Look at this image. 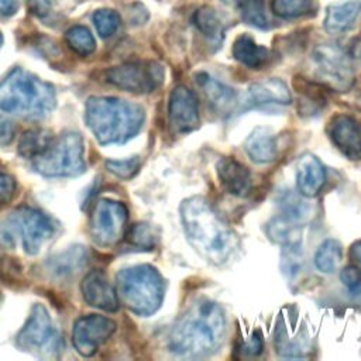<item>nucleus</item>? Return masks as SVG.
<instances>
[{
    "instance_id": "nucleus-2",
    "label": "nucleus",
    "mask_w": 361,
    "mask_h": 361,
    "mask_svg": "<svg viewBox=\"0 0 361 361\" xmlns=\"http://www.w3.org/2000/svg\"><path fill=\"white\" fill-rule=\"evenodd\" d=\"M224 337L226 316L221 306L210 299H197L173 324L168 347L180 357H207L221 347Z\"/></svg>"
},
{
    "instance_id": "nucleus-28",
    "label": "nucleus",
    "mask_w": 361,
    "mask_h": 361,
    "mask_svg": "<svg viewBox=\"0 0 361 361\" xmlns=\"http://www.w3.org/2000/svg\"><path fill=\"white\" fill-rule=\"evenodd\" d=\"M243 21L258 30H269L271 20L267 14L264 0H238L237 3Z\"/></svg>"
},
{
    "instance_id": "nucleus-17",
    "label": "nucleus",
    "mask_w": 361,
    "mask_h": 361,
    "mask_svg": "<svg viewBox=\"0 0 361 361\" xmlns=\"http://www.w3.org/2000/svg\"><path fill=\"white\" fill-rule=\"evenodd\" d=\"M326 182L323 164L310 152H305L296 162V188L298 193L310 199L320 193Z\"/></svg>"
},
{
    "instance_id": "nucleus-29",
    "label": "nucleus",
    "mask_w": 361,
    "mask_h": 361,
    "mask_svg": "<svg viewBox=\"0 0 361 361\" xmlns=\"http://www.w3.org/2000/svg\"><path fill=\"white\" fill-rule=\"evenodd\" d=\"M272 11L285 20L306 17L317 11L316 0H272Z\"/></svg>"
},
{
    "instance_id": "nucleus-31",
    "label": "nucleus",
    "mask_w": 361,
    "mask_h": 361,
    "mask_svg": "<svg viewBox=\"0 0 361 361\" xmlns=\"http://www.w3.org/2000/svg\"><path fill=\"white\" fill-rule=\"evenodd\" d=\"M68 47L80 56H87L96 49V41L89 28L83 25H73L65 32Z\"/></svg>"
},
{
    "instance_id": "nucleus-15",
    "label": "nucleus",
    "mask_w": 361,
    "mask_h": 361,
    "mask_svg": "<svg viewBox=\"0 0 361 361\" xmlns=\"http://www.w3.org/2000/svg\"><path fill=\"white\" fill-rule=\"evenodd\" d=\"M82 296L87 305L104 312H116L118 309V296L107 276L102 271L89 272L80 285Z\"/></svg>"
},
{
    "instance_id": "nucleus-37",
    "label": "nucleus",
    "mask_w": 361,
    "mask_h": 361,
    "mask_svg": "<svg viewBox=\"0 0 361 361\" xmlns=\"http://www.w3.org/2000/svg\"><path fill=\"white\" fill-rule=\"evenodd\" d=\"M21 275V267L13 258H4L0 262V276L8 282L18 279Z\"/></svg>"
},
{
    "instance_id": "nucleus-25",
    "label": "nucleus",
    "mask_w": 361,
    "mask_h": 361,
    "mask_svg": "<svg viewBox=\"0 0 361 361\" xmlns=\"http://www.w3.org/2000/svg\"><path fill=\"white\" fill-rule=\"evenodd\" d=\"M343 259V250L337 240L329 238L323 241L313 258L314 267L323 274H331L337 269Z\"/></svg>"
},
{
    "instance_id": "nucleus-33",
    "label": "nucleus",
    "mask_w": 361,
    "mask_h": 361,
    "mask_svg": "<svg viewBox=\"0 0 361 361\" xmlns=\"http://www.w3.org/2000/svg\"><path fill=\"white\" fill-rule=\"evenodd\" d=\"M127 237L133 245L142 247V248H151L155 245V241H157V234L154 228L147 223L134 224L128 231Z\"/></svg>"
},
{
    "instance_id": "nucleus-32",
    "label": "nucleus",
    "mask_w": 361,
    "mask_h": 361,
    "mask_svg": "<svg viewBox=\"0 0 361 361\" xmlns=\"http://www.w3.org/2000/svg\"><path fill=\"white\" fill-rule=\"evenodd\" d=\"M93 24L96 27L97 34L102 38H109L118 30L121 24L120 14L111 8H99L92 16Z\"/></svg>"
},
{
    "instance_id": "nucleus-27",
    "label": "nucleus",
    "mask_w": 361,
    "mask_h": 361,
    "mask_svg": "<svg viewBox=\"0 0 361 361\" xmlns=\"http://www.w3.org/2000/svg\"><path fill=\"white\" fill-rule=\"evenodd\" d=\"M85 262V250L82 247H76L73 250L65 251L59 255H55L48 261V269L55 276H66L75 272V269L80 268Z\"/></svg>"
},
{
    "instance_id": "nucleus-7",
    "label": "nucleus",
    "mask_w": 361,
    "mask_h": 361,
    "mask_svg": "<svg viewBox=\"0 0 361 361\" xmlns=\"http://www.w3.org/2000/svg\"><path fill=\"white\" fill-rule=\"evenodd\" d=\"M310 63L316 78L336 92H347L355 80V68L350 54L336 44H320L312 55Z\"/></svg>"
},
{
    "instance_id": "nucleus-18",
    "label": "nucleus",
    "mask_w": 361,
    "mask_h": 361,
    "mask_svg": "<svg viewBox=\"0 0 361 361\" xmlns=\"http://www.w3.org/2000/svg\"><path fill=\"white\" fill-rule=\"evenodd\" d=\"M216 171L219 182L227 193L238 197L247 196L250 193L252 186L250 171L235 158L224 157L219 159Z\"/></svg>"
},
{
    "instance_id": "nucleus-43",
    "label": "nucleus",
    "mask_w": 361,
    "mask_h": 361,
    "mask_svg": "<svg viewBox=\"0 0 361 361\" xmlns=\"http://www.w3.org/2000/svg\"><path fill=\"white\" fill-rule=\"evenodd\" d=\"M350 257L355 262V265L361 269V240L355 241L350 248Z\"/></svg>"
},
{
    "instance_id": "nucleus-11",
    "label": "nucleus",
    "mask_w": 361,
    "mask_h": 361,
    "mask_svg": "<svg viewBox=\"0 0 361 361\" xmlns=\"http://www.w3.org/2000/svg\"><path fill=\"white\" fill-rule=\"evenodd\" d=\"M127 223V209L120 202L103 199L90 213V235L96 244L110 247L121 240Z\"/></svg>"
},
{
    "instance_id": "nucleus-30",
    "label": "nucleus",
    "mask_w": 361,
    "mask_h": 361,
    "mask_svg": "<svg viewBox=\"0 0 361 361\" xmlns=\"http://www.w3.org/2000/svg\"><path fill=\"white\" fill-rule=\"evenodd\" d=\"M307 197L299 195H295L292 192H283L282 196L279 197V206L283 212V216L292 219L296 223H302L303 220L310 217L312 207L310 204L305 200Z\"/></svg>"
},
{
    "instance_id": "nucleus-1",
    "label": "nucleus",
    "mask_w": 361,
    "mask_h": 361,
    "mask_svg": "<svg viewBox=\"0 0 361 361\" xmlns=\"http://www.w3.org/2000/svg\"><path fill=\"white\" fill-rule=\"evenodd\" d=\"M179 213L185 235L202 258L214 265H223L233 258L238 250V238L206 199H185Z\"/></svg>"
},
{
    "instance_id": "nucleus-35",
    "label": "nucleus",
    "mask_w": 361,
    "mask_h": 361,
    "mask_svg": "<svg viewBox=\"0 0 361 361\" xmlns=\"http://www.w3.org/2000/svg\"><path fill=\"white\" fill-rule=\"evenodd\" d=\"M281 268L283 274L289 278L298 275V272L302 268V255L299 247H288L283 248L282 254V261H281Z\"/></svg>"
},
{
    "instance_id": "nucleus-34",
    "label": "nucleus",
    "mask_w": 361,
    "mask_h": 361,
    "mask_svg": "<svg viewBox=\"0 0 361 361\" xmlns=\"http://www.w3.org/2000/svg\"><path fill=\"white\" fill-rule=\"evenodd\" d=\"M106 168L109 169V172L114 173L116 176L121 178V179H128L131 176H134L140 168V161L137 157L128 158V159H121V161H107L106 162Z\"/></svg>"
},
{
    "instance_id": "nucleus-42",
    "label": "nucleus",
    "mask_w": 361,
    "mask_h": 361,
    "mask_svg": "<svg viewBox=\"0 0 361 361\" xmlns=\"http://www.w3.org/2000/svg\"><path fill=\"white\" fill-rule=\"evenodd\" d=\"M17 0H0V16H11L17 11Z\"/></svg>"
},
{
    "instance_id": "nucleus-5",
    "label": "nucleus",
    "mask_w": 361,
    "mask_h": 361,
    "mask_svg": "<svg viewBox=\"0 0 361 361\" xmlns=\"http://www.w3.org/2000/svg\"><path fill=\"white\" fill-rule=\"evenodd\" d=\"M165 285L152 265H134L117 275V296L135 314L155 313L164 300Z\"/></svg>"
},
{
    "instance_id": "nucleus-14",
    "label": "nucleus",
    "mask_w": 361,
    "mask_h": 361,
    "mask_svg": "<svg viewBox=\"0 0 361 361\" xmlns=\"http://www.w3.org/2000/svg\"><path fill=\"white\" fill-rule=\"evenodd\" d=\"M329 135L336 148L348 159H361V123L350 114H337L329 126Z\"/></svg>"
},
{
    "instance_id": "nucleus-39",
    "label": "nucleus",
    "mask_w": 361,
    "mask_h": 361,
    "mask_svg": "<svg viewBox=\"0 0 361 361\" xmlns=\"http://www.w3.org/2000/svg\"><path fill=\"white\" fill-rule=\"evenodd\" d=\"M14 124L8 118L0 116V147L8 145L14 138Z\"/></svg>"
},
{
    "instance_id": "nucleus-6",
    "label": "nucleus",
    "mask_w": 361,
    "mask_h": 361,
    "mask_svg": "<svg viewBox=\"0 0 361 361\" xmlns=\"http://www.w3.org/2000/svg\"><path fill=\"white\" fill-rule=\"evenodd\" d=\"M32 166L44 176H76L85 171L83 141L76 133H65L32 159Z\"/></svg>"
},
{
    "instance_id": "nucleus-3",
    "label": "nucleus",
    "mask_w": 361,
    "mask_h": 361,
    "mask_svg": "<svg viewBox=\"0 0 361 361\" xmlns=\"http://www.w3.org/2000/svg\"><path fill=\"white\" fill-rule=\"evenodd\" d=\"M85 120L99 144H123L138 134L145 113L141 106L128 100L93 96L86 102Z\"/></svg>"
},
{
    "instance_id": "nucleus-8",
    "label": "nucleus",
    "mask_w": 361,
    "mask_h": 361,
    "mask_svg": "<svg viewBox=\"0 0 361 361\" xmlns=\"http://www.w3.org/2000/svg\"><path fill=\"white\" fill-rule=\"evenodd\" d=\"M107 83L131 93H151L164 83L165 69L155 61L127 62L104 71Z\"/></svg>"
},
{
    "instance_id": "nucleus-38",
    "label": "nucleus",
    "mask_w": 361,
    "mask_h": 361,
    "mask_svg": "<svg viewBox=\"0 0 361 361\" xmlns=\"http://www.w3.org/2000/svg\"><path fill=\"white\" fill-rule=\"evenodd\" d=\"M14 190H16L14 179L7 173L0 172V203H7L8 200H11Z\"/></svg>"
},
{
    "instance_id": "nucleus-10",
    "label": "nucleus",
    "mask_w": 361,
    "mask_h": 361,
    "mask_svg": "<svg viewBox=\"0 0 361 361\" xmlns=\"http://www.w3.org/2000/svg\"><path fill=\"white\" fill-rule=\"evenodd\" d=\"M7 226L11 233L20 237L24 251L30 255L38 254L42 244L54 233L51 220L31 207H18L11 212L7 217Z\"/></svg>"
},
{
    "instance_id": "nucleus-45",
    "label": "nucleus",
    "mask_w": 361,
    "mask_h": 361,
    "mask_svg": "<svg viewBox=\"0 0 361 361\" xmlns=\"http://www.w3.org/2000/svg\"><path fill=\"white\" fill-rule=\"evenodd\" d=\"M1 44H3V34H1V31H0V48H1Z\"/></svg>"
},
{
    "instance_id": "nucleus-22",
    "label": "nucleus",
    "mask_w": 361,
    "mask_h": 361,
    "mask_svg": "<svg viewBox=\"0 0 361 361\" xmlns=\"http://www.w3.org/2000/svg\"><path fill=\"white\" fill-rule=\"evenodd\" d=\"M231 54L235 61L251 69L262 68L269 59V49L257 44L248 34H241L234 39Z\"/></svg>"
},
{
    "instance_id": "nucleus-13",
    "label": "nucleus",
    "mask_w": 361,
    "mask_h": 361,
    "mask_svg": "<svg viewBox=\"0 0 361 361\" xmlns=\"http://www.w3.org/2000/svg\"><path fill=\"white\" fill-rule=\"evenodd\" d=\"M168 117L172 130L178 134H188L199 127V106L195 93L178 85L172 89L168 102Z\"/></svg>"
},
{
    "instance_id": "nucleus-19",
    "label": "nucleus",
    "mask_w": 361,
    "mask_h": 361,
    "mask_svg": "<svg viewBox=\"0 0 361 361\" xmlns=\"http://www.w3.org/2000/svg\"><path fill=\"white\" fill-rule=\"evenodd\" d=\"M292 100L288 85L278 79L269 78L254 82L248 87V102L251 106L264 104H289Z\"/></svg>"
},
{
    "instance_id": "nucleus-36",
    "label": "nucleus",
    "mask_w": 361,
    "mask_h": 361,
    "mask_svg": "<svg viewBox=\"0 0 361 361\" xmlns=\"http://www.w3.org/2000/svg\"><path fill=\"white\" fill-rule=\"evenodd\" d=\"M340 279L354 298L361 296V269L357 265H347L343 268Z\"/></svg>"
},
{
    "instance_id": "nucleus-21",
    "label": "nucleus",
    "mask_w": 361,
    "mask_h": 361,
    "mask_svg": "<svg viewBox=\"0 0 361 361\" xmlns=\"http://www.w3.org/2000/svg\"><path fill=\"white\" fill-rule=\"evenodd\" d=\"M244 149L257 164L272 162L278 154L276 140L267 127L254 128L244 142Z\"/></svg>"
},
{
    "instance_id": "nucleus-44",
    "label": "nucleus",
    "mask_w": 361,
    "mask_h": 361,
    "mask_svg": "<svg viewBox=\"0 0 361 361\" xmlns=\"http://www.w3.org/2000/svg\"><path fill=\"white\" fill-rule=\"evenodd\" d=\"M224 3H228V4H235L237 6V3H238V0H223Z\"/></svg>"
},
{
    "instance_id": "nucleus-26",
    "label": "nucleus",
    "mask_w": 361,
    "mask_h": 361,
    "mask_svg": "<svg viewBox=\"0 0 361 361\" xmlns=\"http://www.w3.org/2000/svg\"><path fill=\"white\" fill-rule=\"evenodd\" d=\"M51 141H52V135L48 130H42V128L30 130L24 133V135L20 140L18 154L23 158L34 159L48 148Z\"/></svg>"
},
{
    "instance_id": "nucleus-24",
    "label": "nucleus",
    "mask_w": 361,
    "mask_h": 361,
    "mask_svg": "<svg viewBox=\"0 0 361 361\" xmlns=\"http://www.w3.org/2000/svg\"><path fill=\"white\" fill-rule=\"evenodd\" d=\"M265 233L271 241H274L275 244L283 248L300 247V241H302L300 224L283 214L272 217L265 226Z\"/></svg>"
},
{
    "instance_id": "nucleus-40",
    "label": "nucleus",
    "mask_w": 361,
    "mask_h": 361,
    "mask_svg": "<svg viewBox=\"0 0 361 361\" xmlns=\"http://www.w3.org/2000/svg\"><path fill=\"white\" fill-rule=\"evenodd\" d=\"M27 4L37 16H47L51 10L52 0H27Z\"/></svg>"
},
{
    "instance_id": "nucleus-4",
    "label": "nucleus",
    "mask_w": 361,
    "mask_h": 361,
    "mask_svg": "<svg viewBox=\"0 0 361 361\" xmlns=\"http://www.w3.org/2000/svg\"><path fill=\"white\" fill-rule=\"evenodd\" d=\"M56 104L55 89L31 72L16 68L0 80V110L24 118H44Z\"/></svg>"
},
{
    "instance_id": "nucleus-12",
    "label": "nucleus",
    "mask_w": 361,
    "mask_h": 361,
    "mask_svg": "<svg viewBox=\"0 0 361 361\" xmlns=\"http://www.w3.org/2000/svg\"><path fill=\"white\" fill-rule=\"evenodd\" d=\"M116 323L104 316L89 314L76 320L72 331V344L83 357H92L97 348L110 338Z\"/></svg>"
},
{
    "instance_id": "nucleus-20",
    "label": "nucleus",
    "mask_w": 361,
    "mask_h": 361,
    "mask_svg": "<svg viewBox=\"0 0 361 361\" xmlns=\"http://www.w3.org/2000/svg\"><path fill=\"white\" fill-rule=\"evenodd\" d=\"M361 13L358 0H348L330 4L326 10L324 30L331 35H340L351 30Z\"/></svg>"
},
{
    "instance_id": "nucleus-41",
    "label": "nucleus",
    "mask_w": 361,
    "mask_h": 361,
    "mask_svg": "<svg viewBox=\"0 0 361 361\" xmlns=\"http://www.w3.org/2000/svg\"><path fill=\"white\" fill-rule=\"evenodd\" d=\"M244 351L251 354V355H258L262 351V340H261V336L258 333L252 334L250 341L245 344V350Z\"/></svg>"
},
{
    "instance_id": "nucleus-9",
    "label": "nucleus",
    "mask_w": 361,
    "mask_h": 361,
    "mask_svg": "<svg viewBox=\"0 0 361 361\" xmlns=\"http://www.w3.org/2000/svg\"><path fill=\"white\" fill-rule=\"evenodd\" d=\"M59 336L42 305H34L31 313L16 337L17 347L38 355L54 354L59 347Z\"/></svg>"
},
{
    "instance_id": "nucleus-23",
    "label": "nucleus",
    "mask_w": 361,
    "mask_h": 361,
    "mask_svg": "<svg viewBox=\"0 0 361 361\" xmlns=\"http://www.w3.org/2000/svg\"><path fill=\"white\" fill-rule=\"evenodd\" d=\"M193 24L197 28V31L206 38V41L213 45L214 48L221 47V42L224 39L226 25L219 16V13L209 6H203L197 8L193 14Z\"/></svg>"
},
{
    "instance_id": "nucleus-16",
    "label": "nucleus",
    "mask_w": 361,
    "mask_h": 361,
    "mask_svg": "<svg viewBox=\"0 0 361 361\" xmlns=\"http://www.w3.org/2000/svg\"><path fill=\"white\" fill-rule=\"evenodd\" d=\"M195 80L203 92L210 107L220 116H230L238 106L237 92L207 72H197L195 75Z\"/></svg>"
}]
</instances>
